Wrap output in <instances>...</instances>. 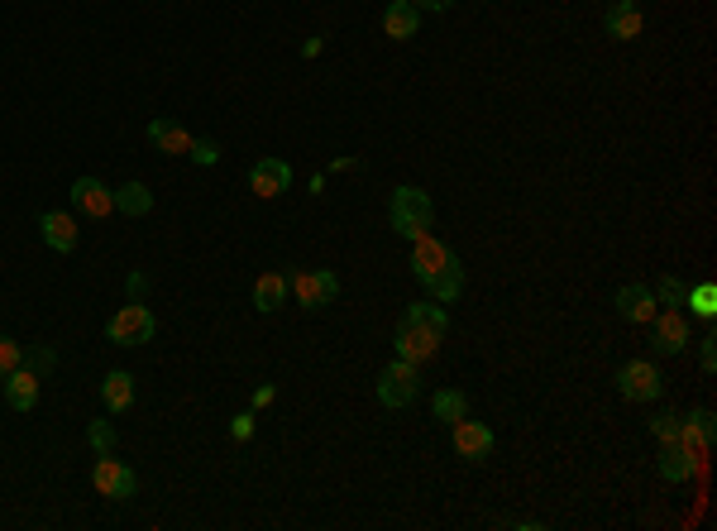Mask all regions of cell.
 <instances>
[{"label": "cell", "instance_id": "1", "mask_svg": "<svg viewBox=\"0 0 717 531\" xmlns=\"http://www.w3.org/2000/svg\"><path fill=\"white\" fill-rule=\"evenodd\" d=\"M388 221L402 240H421L435 221V206L421 187H392V201H388Z\"/></svg>", "mask_w": 717, "mask_h": 531}, {"label": "cell", "instance_id": "2", "mask_svg": "<svg viewBox=\"0 0 717 531\" xmlns=\"http://www.w3.org/2000/svg\"><path fill=\"white\" fill-rule=\"evenodd\" d=\"M416 393H421V364H407V359L383 364V374H378V402L383 407H407V402H416Z\"/></svg>", "mask_w": 717, "mask_h": 531}, {"label": "cell", "instance_id": "3", "mask_svg": "<svg viewBox=\"0 0 717 531\" xmlns=\"http://www.w3.org/2000/svg\"><path fill=\"white\" fill-rule=\"evenodd\" d=\"M153 331H158V321L144 302H130L106 321V340H115V345H149Z\"/></svg>", "mask_w": 717, "mask_h": 531}, {"label": "cell", "instance_id": "4", "mask_svg": "<svg viewBox=\"0 0 717 531\" xmlns=\"http://www.w3.org/2000/svg\"><path fill=\"white\" fill-rule=\"evenodd\" d=\"M287 292H297V302H302L306 311H321L340 297V278H335L330 268H302V273L287 278Z\"/></svg>", "mask_w": 717, "mask_h": 531}, {"label": "cell", "instance_id": "5", "mask_svg": "<svg viewBox=\"0 0 717 531\" xmlns=\"http://www.w3.org/2000/svg\"><path fill=\"white\" fill-rule=\"evenodd\" d=\"M617 393L627 402H655L665 393V378H660V369H655L651 359H627L617 369Z\"/></svg>", "mask_w": 717, "mask_h": 531}, {"label": "cell", "instance_id": "6", "mask_svg": "<svg viewBox=\"0 0 717 531\" xmlns=\"http://www.w3.org/2000/svg\"><path fill=\"white\" fill-rule=\"evenodd\" d=\"M440 340H445V335L431 331V326L402 321L397 335H392V350H397V359H407V364H431L435 354H440Z\"/></svg>", "mask_w": 717, "mask_h": 531}, {"label": "cell", "instance_id": "7", "mask_svg": "<svg viewBox=\"0 0 717 531\" xmlns=\"http://www.w3.org/2000/svg\"><path fill=\"white\" fill-rule=\"evenodd\" d=\"M646 326H651V350L655 354H684L689 350V316H684L679 307L655 311Z\"/></svg>", "mask_w": 717, "mask_h": 531}, {"label": "cell", "instance_id": "8", "mask_svg": "<svg viewBox=\"0 0 717 531\" xmlns=\"http://www.w3.org/2000/svg\"><path fill=\"white\" fill-rule=\"evenodd\" d=\"M91 484H96V493H101V498H115V503H125V498H134L139 479H134V469L120 465V460H115V450H110V455H96Z\"/></svg>", "mask_w": 717, "mask_h": 531}, {"label": "cell", "instance_id": "9", "mask_svg": "<svg viewBox=\"0 0 717 531\" xmlns=\"http://www.w3.org/2000/svg\"><path fill=\"white\" fill-rule=\"evenodd\" d=\"M67 197H72V206H77L82 216H91V221H106L110 211H115V187H106L101 177H77Z\"/></svg>", "mask_w": 717, "mask_h": 531}, {"label": "cell", "instance_id": "10", "mask_svg": "<svg viewBox=\"0 0 717 531\" xmlns=\"http://www.w3.org/2000/svg\"><path fill=\"white\" fill-rule=\"evenodd\" d=\"M450 441H455V455H459V460H488V455H493V445H498V436H493L483 421L459 417L455 426H450Z\"/></svg>", "mask_w": 717, "mask_h": 531}, {"label": "cell", "instance_id": "11", "mask_svg": "<svg viewBox=\"0 0 717 531\" xmlns=\"http://www.w3.org/2000/svg\"><path fill=\"white\" fill-rule=\"evenodd\" d=\"M287 187H292V168H287L283 158H259L254 168H249V192L263 201L283 197Z\"/></svg>", "mask_w": 717, "mask_h": 531}, {"label": "cell", "instance_id": "12", "mask_svg": "<svg viewBox=\"0 0 717 531\" xmlns=\"http://www.w3.org/2000/svg\"><path fill=\"white\" fill-rule=\"evenodd\" d=\"M713 436H717V421L708 407H698V412H689L684 417V426H679V445L694 455V460H708V450H713Z\"/></svg>", "mask_w": 717, "mask_h": 531}, {"label": "cell", "instance_id": "13", "mask_svg": "<svg viewBox=\"0 0 717 531\" xmlns=\"http://www.w3.org/2000/svg\"><path fill=\"white\" fill-rule=\"evenodd\" d=\"M612 307H617V316H622V321H631V326H646L660 302H655V292L646 288V283H627V288H617Z\"/></svg>", "mask_w": 717, "mask_h": 531}, {"label": "cell", "instance_id": "14", "mask_svg": "<svg viewBox=\"0 0 717 531\" xmlns=\"http://www.w3.org/2000/svg\"><path fill=\"white\" fill-rule=\"evenodd\" d=\"M655 469H660V479H670V484H689L698 469H703V460H694V455H689L679 441H670V445H660V460H655Z\"/></svg>", "mask_w": 717, "mask_h": 531}, {"label": "cell", "instance_id": "15", "mask_svg": "<svg viewBox=\"0 0 717 531\" xmlns=\"http://www.w3.org/2000/svg\"><path fill=\"white\" fill-rule=\"evenodd\" d=\"M0 388H5V402L15 407V412H29L34 402H39V374L20 364V369H10V374L0 378Z\"/></svg>", "mask_w": 717, "mask_h": 531}, {"label": "cell", "instance_id": "16", "mask_svg": "<svg viewBox=\"0 0 717 531\" xmlns=\"http://www.w3.org/2000/svg\"><path fill=\"white\" fill-rule=\"evenodd\" d=\"M39 235H44L48 249H58V254H72L82 230H77V221H72L67 211H44V216H39Z\"/></svg>", "mask_w": 717, "mask_h": 531}, {"label": "cell", "instance_id": "17", "mask_svg": "<svg viewBox=\"0 0 717 531\" xmlns=\"http://www.w3.org/2000/svg\"><path fill=\"white\" fill-rule=\"evenodd\" d=\"M445 259H450V244L435 240L431 230H426L421 240H412V273L421 278V288H426V278H431V273L445 264Z\"/></svg>", "mask_w": 717, "mask_h": 531}, {"label": "cell", "instance_id": "18", "mask_svg": "<svg viewBox=\"0 0 717 531\" xmlns=\"http://www.w3.org/2000/svg\"><path fill=\"white\" fill-rule=\"evenodd\" d=\"M641 24H646V15H641V5L636 0H617L608 15H603V29H608V39H636L641 34Z\"/></svg>", "mask_w": 717, "mask_h": 531}, {"label": "cell", "instance_id": "19", "mask_svg": "<svg viewBox=\"0 0 717 531\" xmlns=\"http://www.w3.org/2000/svg\"><path fill=\"white\" fill-rule=\"evenodd\" d=\"M149 144L158 149V154H187V149H192V134L182 130L177 120H168V115H153L149 120Z\"/></svg>", "mask_w": 717, "mask_h": 531}, {"label": "cell", "instance_id": "20", "mask_svg": "<svg viewBox=\"0 0 717 531\" xmlns=\"http://www.w3.org/2000/svg\"><path fill=\"white\" fill-rule=\"evenodd\" d=\"M426 292H431L435 302H459V292H464V264H459L455 254L426 278Z\"/></svg>", "mask_w": 717, "mask_h": 531}, {"label": "cell", "instance_id": "21", "mask_svg": "<svg viewBox=\"0 0 717 531\" xmlns=\"http://www.w3.org/2000/svg\"><path fill=\"white\" fill-rule=\"evenodd\" d=\"M416 29H421V10H416L412 0H388V10H383V34H388V39H412Z\"/></svg>", "mask_w": 717, "mask_h": 531}, {"label": "cell", "instance_id": "22", "mask_svg": "<svg viewBox=\"0 0 717 531\" xmlns=\"http://www.w3.org/2000/svg\"><path fill=\"white\" fill-rule=\"evenodd\" d=\"M101 402H106V412H130L134 407V374H125V369H115V374L101 378Z\"/></svg>", "mask_w": 717, "mask_h": 531}, {"label": "cell", "instance_id": "23", "mask_svg": "<svg viewBox=\"0 0 717 531\" xmlns=\"http://www.w3.org/2000/svg\"><path fill=\"white\" fill-rule=\"evenodd\" d=\"M287 297V273H263L259 283H254V307L268 316V311H278Z\"/></svg>", "mask_w": 717, "mask_h": 531}, {"label": "cell", "instance_id": "24", "mask_svg": "<svg viewBox=\"0 0 717 531\" xmlns=\"http://www.w3.org/2000/svg\"><path fill=\"white\" fill-rule=\"evenodd\" d=\"M115 211H125V216H149L153 192L144 187V182H125V187H115Z\"/></svg>", "mask_w": 717, "mask_h": 531}, {"label": "cell", "instance_id": "25", "mask_svg": "<svg viewBox=\"0 0 717 531\" xmlns=\"http://www.w3.org/2000/svg\"><path fill=\"white\" fill-rule=\"evenodd\" d=\"M431 412H435V421H445V426H455L459 417H469V398L459 393V388H440L431 398Z\"/></svg>", "mask_w": 717, "mask_h": 531}, {"label": "cell", "instance_id": "26", "mask_svg": "<svg viewBox=\"0 0 717 531\" xmlns=\"http://www.w3.org/2000/svg\"><path fill=\"white\" fill-rule=\"evenodd\" d=\"M402 321H416V326H431V331H450V316H445V311L440 307H431V302H412V307L402 311Z\"/></svg>", "mask_w": 717, "mask_h": 531}, {"label": "cell", "instance_id": "27", "mask_svg": "<svg viewBox=\"0 0 717 531\" xmlns=\"http://www.w3.org/2000/svg\"><path fill=\"white\" fill-rule=\"evenodd\" d=\"M684 297H689V283H679L674 273H665V278L655 283V302H660V307H684Z\"/></svg>", "mask_w": 717, "mask_h": 531}, {"label": "cell", "instance_id": "28", "mask_svg": "<svg viewBox=\"0 0 717 531\" xmlns=\"http://www.w3.org/2000/svg\"><path fill=\"white\" fill-rule=\"evenodd\" d=\"M684 302H689L703 321H713V316H717V288H713V283H698V288H689V297H684Z\"/></svg>", "mask_w": 717, "mask_h": 531}, {"label": "cell", "instance_id": "29", "mask_svg": "<svg viewBox=\"0 0 717 531\" xmlns=\"http://www.w3.org/2000/svg\"><path fill=\"white\" fill-rule=\"evenodd\" d=\"M679 426H684V417H679V412H655L651 436H655L660 445H670V441H679Z\"/></svg>", "mask_w": 717, "mask_h": 531}, {"label": "cell", "instance_id": "30", "mask_svg": "<svg viewBox=\"0 0 717 531\" xmlns=\"http://www.w3.org/2000/svg\"><path fill=\"white\" fill-rule=\"evenodd\" d=\"M87 441H91V450H96V455H110V450H115V426H110V421H91Z\"/></svg>", "mask_w": 717, "mask_h": 531}, {"label": "cell", "instance_id": "31", "mask_svg": "<svg viewBox=\"0 0 717 531\" xmlns=\"http://www.w3.org/2000/svg\"><path fill=\"white\" fill-rule=\"evenodd\" d=\"M20 364H24V350L10 340V335H0V378L10 374V369H20Z\"/></svg>", "mask_w": 717, "mask_h": 531}, {"label": "cell", "instance_id": "32", "mask_svg": "<svg viewBox=\"0 0 717 531\" xmlns=\"http://www.w3.org/2000/svg\"><path fill=\"white\" fill-rule=\"evenodd\" d=\"M192 163H201V168H211V163H220V144L216 139H192Z\"/></svg>", "mask_w": 717, "mask_h": 531}, {"label": "cell", "instance_id": "33", "mask_svg": "<svg viewBox=\"0 0 717 531\" xmlns=\"http://www.w3.org/2000/svg\"><path fill=\"white\" fill-rule=\"evenodd\" d=\"M698 364H703V374H717V340L713 335L698 340Z\"/></svg>", "mask_w": 717, "mask_h": 531}, {"label": "cell", "instance_id": "34", "mask_svg": "<svg viewBox=\"0 0 717 531\" xmlns=\"http://www.w3.org/2000/svg\"><path fill=\"white\" fill-rule=\"evenodd\" d=\"M24 364H29L34 374H48V369L58 364V354H53V350H34V354H24Z\"/></svg>", "mask_w": 717, "mask_h": 531}, {"label": "cell", "instance_id": "35", "mask_svg": "<svg viewBox=\"0 0 717 531\" xmlns=\"http://www.w3.org/2000/svg\"><path fill=\"white\" fill-rule=\"evenodd\" d=\"M230 436H235L239 445L249 441V436H254V412H239V417L230 421Z\"/></svg>", "mask_w": 717, "mask_h": 531}, {"label": "cell", "instance_id": "36", "mask_svg": "<svg viewBox=\"0 0 717 531\" xmlns=\"http://www.w3.org/2000/svg\"><path fill=\"white\" fill-rule=\"evenodd\" d=\"M125 292H130V302H144V297H149V273H130Z\"/></svg>", "mask_w": 717, "mask_h": 531}, {"label": "cell", "instance_id": "37", "mask_svg": "<svg viewBox=\"0 0 717 531\" xmlns=\"http://www.w3.org/2000/svg\"><path fill=\"white\" fill-rule=\"evenodd\" d=\"M273 398H278V388H273V383H263V388H254V407H268Z\"/></svg>", "mask_w": 717, "mask_h": 531}, {"label": "cell", "instance_id": "38", "mask_svg": "<svg viewBox=\"0 0 717 531\" xmlns=\"http://www.w3.org/2000/svg\"><path fill=\"white\" fill-rule=\"evenodd\" d=\"M416 10H431V15H440V10H450L455 0H412Z\"/></svg>", "mask_w": 717, "mask_h": 531}]
</instances>
